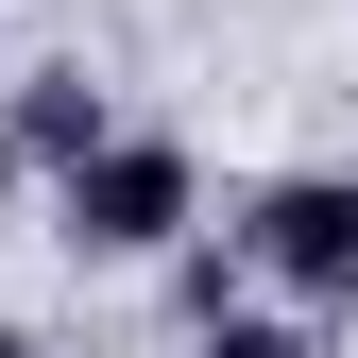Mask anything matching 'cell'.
<instances>
[{
	"mask_svg": "<svg viewBox=\"0 0 358 358\" xmlns=\"http://www.w3.org/2000/svg\"><path fill=\"white\" fill-rule=\"evenodd\" d=\"M188 222H205L188 137H103L85 171H52V239H69V256H103V273H154V256H188Z\"/></svg>",
	"mask_w": 358,
	"mask_h": 358,
	"instance_id": "cell-1",
	"label": "cell"
},
{
	"mask_svg": "<svg viewBox=\"0 0 358 358\" xmlns=\"http://www.w3.org/2000/svg\"><path fill=\"white\" fill-rule=\"evenodd\" d=\"M239 256H256L290 307H358V171H290V188H256Z\"/></svg>",
	"mask_w": 358,
	"mask_h": 358,
	"instance_id": "cell-2",
	"label": "cell"
},
{
	"mask_svg": "<svg viewBox=\"0 0 358 358\" xmlns=\"http://www.w3.org/2000/svg\"><path fill=\"white\" fill-rule=\"evenodd\" d=\"M103 137H120V120L85 103V69H52V85H34V103H17V154H52V171H85Z\"/></svg>",
	"mask_w": 358,
	"mask_h": 358,
	"instance_id": "cell-3",
	"label": "cell"
},
{
	"mask_svg": "<svg viewBox=\"0 0 358 358\" xmlns=\"http://www.w3.org/2000/svg\"><path fill=\"white\" fill-rule=\"evenodd\" d=\"M205 358H307V324H239V307H222V324H205Z\"/></svg>",
	"mask_w": 358,
	"mask_h": 358,
	"instance_id": "cell-4",
	"label": "cell"
},
{
	"mask_svg": "<svg viewBox=\"0 0 358 358\" xmlns=\"http://www.w3.org/2000/svg\"><path fill=\"white\" fill-rule=\"evenodd\" d=\"M17 188H34V154H17V137H0V222H17Z\"/></svg>",
	"mask_w": 358,
	"mask_h": 358,
	"instance_id": "cell-5",
	"label": "cell"
},
{
	"mask_svg": "<svg viewBox=\"0 0 358 358\" xmlns=\"http://www.w3.org/2000/svg\"><path fill=\"white\" fill-rule=\"evenodd\" d=\"M0 358H34V341H17V324H0Z\"/></svg>",
	"mask_w": 358,
	"mask_h": 358,
	"instance_id": "cell-6",
	"label": "cell"
}]
</instances>
